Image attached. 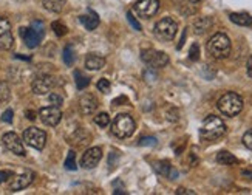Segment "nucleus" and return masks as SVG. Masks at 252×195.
Here are the masks:
<instances>
[{"label":"nucleus","instance_id":"nucleus-1","mask_svg":"<svg viewBox=\"0 0 252 195\" xmlns=\"http://www.w3.org/2000/svg\"><path fill=\"white\" fill-rule=\"evenodd\" d=\"M224 133H226V124L223 123L222 118H218L215 115H209L203 121L201 129H199V135L206 141L220 139Z\"/></svg>","mask_w":252,"mask_h":195},{"label":"nucleus","instance_id":"nucleus-2","mask_svg":"<svg viewBox=\"0 0 252 195\" xmlns=\"http://www.w3.org/2000/svg\"><path fill=\"white\" fill-rule=\"evenodd\" d=\"M217 107L224 116L232 118L243 110V99H241L240 95H237L234 92H229L220 98Z\"/></svg>","mask_w":252,"mask_h":195},{"label":"nucleus","instance_id":"nucleus-3","mask_svg":"<svg viewBox=\"0 0 252 195\" xmlns=\"http://www.w3.org/2000/svg\"><path fill=\"white\" fill-rule=\"evenodd\" d=\"M230 40L223 32H217L207 42V51L215 59H224L230 54Z\"/></svg>","mask_w":252,"mask_h":195},{"label":"nucleus","instance_id":"nucleus-4","mask_svg":"<svg viewBox=\"0 0 252 195\" xmlns=\"http://www.w3.org/2000/svg\"><path fill=\"white\" fill-rule=\"evenodd\" d=\"M19 34L22 36L25 45L28 48H36V47H39V43L45 36V25L42 24L40 20H34L29 28H25V27L20 28Z\"/></svg>","mask_w":252,"mask_h":195},{"label":"nucleus","instance_id":"nucleus-5","mask_svg":"<svg viewBox=\"0 0 252 195\" xmlns=\"http://www.w3.org/2000/svg\"><path fill=\"white\" fill-rule=\"evenodd\" d=\"M135 121L133 118L127 113H122V115H118L116 118L113 119V124H112V132L116 138H129L133 135L135 132Z\"/></svg>","mask_w":252,"mask_h":195},{"label":"nucleus","instance_id":"nucleus-6","mask_svg":"<svg viewBox=\"0 0 252 195\" xmlns=\"http://www.w3.org/2000/svg\"><path fill=\"white\" fill-rule=\"evenodd\" d=\"M176 31H178V25H176V22L170 17H164L155 25L156 37L161 39V40H166V42L172 40L176 36Z\"/></svg>","mask_w":252,"mask_h":195},{"label":"nucleus","instance_id":"nucleus-7","mask_svg":"<svg viewBox=\"0 0 252 195\" xmlns=\"http://www.w3.org/2000/svg\"><path fill=\"white\" fill-rule=\"evenodd\" d=\"M24 141L33 149L42 150L47 143V133L37 127H28L24 132Z\"/></svg>","mask_w":252,"mask_h":195},{"label":"nucleus","instance_id":"nucleus-8","mask_svg":"<svg viewBox=\"0 0 252 195\" xmlns=\"http://www.w3.org/2000/svg\"><path fill=\"white\" fill-rule=\"evenodd\" d=\"M141 59L149 65L150 68H163L169 64V56L163 51L156 50H144L141 53Z\"/></svg>","mask_w":252,"mask_h":195},{"label":"nucleus","instance_id":"nucleus-9","mask_svg":"<svg viewBox=\"0 0 252 195\" xmlns=\"http://www.w3.org/2000/svg\"><path fill=\"white\" fill-rule=\"evenodd\" d=\"M14 37L11 32V24L6 17H0V50H11Z\"/></svg>","mask_w":252,"mask_h":195},{"label":"nucleus","instance_id":"nucleus-10","mask_svg":"<svg viewBox=\"0 0 252 195\" xmlns=\"http://www.w3.org/2000/svg\"><path fill=\"white\" fill-rule=\"evenodd\" d=\"M160 9V0H140L135 3V11L140 17L150 19L153 17Z\"/></svg>","mask_w":252,"mask_h":195},{"label":"nucleus","instance_id":"nucleus-11","mask_svg":"<svg viewBox=\"0 0 252 195\" xmlns=\"http://www.w3.org/2000/svg\"><path fill=\"white\" fill-rule=\"evenodd\" d=\"M2 143L5 146V149H8L9 152H13L14 155H19V157H25V147L22 144V141L20 138L14 133V132H8L3 135L2 138Z\"/></svg>","mask_w":252,"mask_h":195},{"label":"nucleus","instance_id":"nucleus-12","mask_svg":"<svg viewBox=\"0 0 252 195\" xmlns=\"http://www.w3.org/2000/svg\"><path fill=\"white\" fill-rule=\"evenodd\" d=\"M39 116L42 119V123L55 127L60 123V118H62V112L59 110L57 105H50V107H44L40 108Z\"/></svg>","mask_w":252,"mask_h":195},{"label":"nucleus","instance_id":"nucleus-13","mask_svg":"<svg viewBox=\"0 0 252 195\" xmlns=\"http://www.w3.org/2000/svg\"><path fill=\"white\" fill-rule=\"evenodd\" d=\"M102 158V150L99 147H91L85 150V154L81 158V166L84 169H93L94 166L99 164V161Z\"/></svg>","mask_w":252,"mask_h":195},{"label":"nucleus","instance_id":"nucleus-14","mask_svg":"<svg viewBox=\"0 0 252 195\" xmlns=\"http://www.w3.org/2000/svg\"><path fill=\"white\" fill-rule=\"evenodd\" d=\"M53 85H55V81L50 74H40L33 81V85L31 87H33V92L36 95H45L53 89Z\"/></svg>","mask_w":252,"mask_h":195},{"label":"nucleus","instance_id":"nucleus-15","mask_svg":"<svg viewBox=\"0 0 252 195\" xmlns=\"http://www.w3.org/2000/svg\"><path fill=\"white\" fill-rule=\"evenodd\" d=\"M33 178H34V173L33 172H25L22 175H16L13 177L11 183H9V191H22L25 188H28L31 183H33Z\"/></svg>","mask_w":252,"mask_h":195},{"label":"nucleus","instance_id":"nucleus-16","mask_svg":"<svg viewBox=\"0 0 252 195\" xmlns=\"http://www.w3.org/2000/svg\"><path fill=\"white\" fill-rule=\"evenodd\" d=\"M79 107H81V112L84 115H91L94 113V110L98 108V99L94 98L93 95L87 93V95H84L81 98V101H79Z\"/></svg>","mask_w":252,"mask_h":195},{"label":"nucleus","instance_id":"nucleus-17","mask_svg":"<svg viewBox=\"0 0 252 195\" xmlns=\"http://www.w3.org/2000/svg\"><path fill=\"white\" fill-rule=\"evenodd\" d=\"M79 20H81V24L85 27V30H88V31H93L94 28L99 25V17H98V14L94 13L93 9H88V13L81 16Z\"/></svg>","mask_w":252,"mask_h":195},{"label":"nucleus","instance_id":"nucleus-18","mask_svg":"<svg viewBox=\"0 0 252 195\" xmlns=\"http://www.w3.org/2000/svg\"><path fill=\"white\" fill-rule=\"evenodd\" d=\"M104 65H106V59H104L102 56H99V54L90 53L85 58V67L88 70H101Z\"/></svg>","mask_w":252,"mask_h":195},{"label":"nucleus","instance_id":"nucleus-19","mask_svg":"<svg viewBox=\"0 0 252 195\" xmlns=\"http://www.w3.org/2000/svg\"><path fill=\"white\" fill-rule=\"evenodd\" d=\"M155 170L158 172V173H161V175H164V177H170L172 180L176 177V172L172 169V166L167 161H158V162H155Z\"/></svg>","mask_w":252,"mask_h":195},{"label":"nucleus","instance_id":"nucleus-20","mask_svg":"<svg viewBox=\"0 0 252 195\" xmlns=\"http://www.w3.org/2000/svg\"><path fill=\"white\" fill-rule=\"evenodd\" d=\"M229 17L234 24L240 27H252V16H249L248 13H232Z\"/></svg>","mask_w":252,"mask_h":195},{"label":"nucleus","instance_id":"nucleus-21","mask_svg":"<svg viewBox=\"0 0 252 195\" xmlns=\"http://www.w3.org/2000/svg\"><path fill=\"white\" fill-rule=\"evenodd\" d=\"M211 25H212L211 17H199L194 22V30L196 34H203V32H206L209 28H211Z\"/></svg>","mask_w":252,"mask_h":195},{"label":"nucleus","instance_id":"nucleus-22","mask_svg":"<svg viewBox=\"0 0 252 195\" xmlns=\"http://www.w3.org/2000/svg\"><path fill=\"white\" fill-rule=\"evenodd\" d=\"M42 5L51 13H60L65 5V0H42Z\"/></svg>","mask_w":252,"mask_h":195},{"label":"nucleus","instance_id":"nucleus-23","mask_svg":"<svg viewBox=\"0 0 252 195\" xmlns=\"http://www.w3.org/2000/svg\"><path fill=\"white\" fill-rule=\"evenodd\" d=\"M217 161L220 162V164H224V166H230V164H235L237 162V158L230 154V152H220V154L217 155Z\"/></svg>","mask_w":252,"mask_h":195},{"label":"nucleus","instance_id":"nucleus-24","mask_svg":"<svg viewBox=\"0 0 252 195\" xmlns=\"http://www.w3.org/2000/svg\"><path fill=\"white\" fill-rule=\"evenodd\" d=\"M9 96H11V92H9V85L3 81H0V104H5L9 101Z\"/></svg>","mask_w":252,"mask_h":195},{"label":"nucleus","instance_id":"nucleus-25","mask_svg":"<svg viewBox=\"0 0 252 195\" xmlns=\"http://www.w3.org/2000/svg\"><path fill=\"white\" fill-rule=\"evenodd\" d=\"M75 78H76V85H78L79 90L85 89V87L90 84V78H88V76L82 74L81 71H75Z\"/></svg>","mask_w":252,"mask_h":195},{"label":"nucleus","instance_id":"nucleus-26","mask_svg":"<svg viewBox=\"0 0 252 195\" xmlns=\"http://www.w3.org/2000/svg\"><path fill=\"white\" fill-rule=\"evenodd\" d=\"M75 50H73V47L71 45H67L65 47V50H64V62L67 64V65H73L75 64Z\"/></svg>","mask_w":252,"mask_h":195},{"label":"nucleus","instance_id":"nucleus-27","mask_svg":"<svg viewBox=\"0 0 252 195\" xmlns=\"http://www.w3.org/2000/svg\"><path fill=\"white\" fill-rule=\"evenodd\" d=\"M94 124L99 126V127H109L110 116L107 113H99L98 116H94Z\"/></svg>","mask_w":252,"mask_h":195},{"label":"nucleus","instance_id":"nucleus-28","mask_svg":"<svg viewBox=\"0 0 252 195\" xmlns=\"http://www.w3.org/2000/svg\"><path fill=\"white\" fill-rule=\"evenodd\" d=\"M65 167L68 170H76L78 169V166H76V154L73 150L68 152V157L65 160Z\"/></svg>","mask_w":252,"mask_h":195},{"label":"nucleus","instance_id":"nucleus-29","mask_svg":"<svg viewBox=\"0 0 252 195\" xmlns=\"http://www.w3.org/2000/svg\"><path fill=\"white\" fill-rule=\"evenodd\" d=\"M51 28L55 30V32L57 36H65L67 34V27L62 24V22H53V24H51Z\"/></svg>","mask_w":252,"mask_h":195},{"label":"nucleus","instance_id":"nucleus-30","mask_svg":"<svg viewBox=\"0 0 252 195\" xmlns=\"http://www.w3.org/2000/svg\"><path fill=\"white\" fill-rule=\"evenodd\" d=\"M96 87H98V90L102 92V93L110 92V82L107 79H99L98 84H96Z\"/></svg>","mask_w":252,"mask_h":195},{"label":"nucleus","instance_id":"nucleus-31","mask_svg":"<svg viewBox=\"0 0 252 195\" xmlns=\"http://www.w3.org/2000/svg\"><path fill=\"white\" fill-rule=\"evenodd\" d=\"M156 138H153V136H145V138H141L140 139V143H138V146H156Z\"/></svg>","mask_w":252,"mask_h":195},{"label":"nucleus","instance_id":"nucleus-32","mask_svg":"<svg viewBox=\"0 0 252 195\" xmlns=\"http://www.w3.org/2000/svg\"><path fill=\"white\" fill-rule=\"evenodd\" d=\"M243 144H245L249 150H252V129H249L248 132L243 135Z\"/></svg>","mask_w":252,"mask_h":195},{"label":"nucleus","instance_id":"nucleus-33","mask_svg":"<svg viewBox=\"0 0 252 195\" xmlns=\"http://www.w3.org/2000/svg\"><path fill=\"white\" fill-rule=\"evenodd\" d=\"M62 101H64V99H62L60 95H57V93H51L50 95V102L53 104V105H57L59 107L62 104Z\"/></svg>","mask_w":252,"mask_h":195},{"label":"nucleus","instance_id":"nucleus-34","mask_svg":"<svg viewBox=\"0 0 252 195\" xmlns=\"http://www.w3.org/2000/svg\"><path fill=\"white\" fill-rule=\"evenodd\" d=\"M127 19H129V22H130V25H132V27H133L136 31H141V25H140V22L133 17V14H132V13H129V14H127Z\"/></svg>","mask_w":252,"mask_h":195},{"label":"nucleus","instance_id":"nucleus-35","mask_svg":"<svg viewBox=\"0 0 252 195\" xmlns=\"http://www.w3.org/2000/svg\"><path fill=\"white\" fill-rule=\"evenodd\" d=\"M13 177V172L11 170H0V183H5L8 178Z\"/></svg>","mask_w":252,"mask_h":195},{"label":"nucleus","instance_id":"nucleus-36","mask_svg":"<svg viewBox=\"0 0 252 195\" xmlns=\"http://www.w3.org/2000/svg\"><path fill=\"white\" fill-rule=\"evenodd\" d=\"M199 58V48H198V45L195 43V45H192V48H191V59L192 61H196Z\"/></svg>","mask_w":252,"mask_h":195},{"label":"nucleus","instance_id":"nucleus-37","mask_svg":"<svg viewBox=\"0 0 252 195\" xmlns=\"http://www.w3.org/2000/svg\"><path fill=\"white\" fill-rule=\"evenodd\" d=\"M2 121H5V123H11L13 121V110H11V108H8V110L3 113Z\"/></svg>","mask_w":252,"mask_h":195},{"label":"nucleus","instance_id":"nucleus-38","mask_svg":"<svg viewBox=\"0 0 252 195\" xmlns=\"http://www.w3.org/2000/svg\"><path fill=\"white\" fill-rule=\"evenodd\" d=\"M246 68H248V74L252 78V56L248 59V64H246Z\"/></svg>","mask_w":252,"mask_h":195},{"label":"nucleus","instance_id":"nucleus-39","mask_svg":"<svg viewBox=\"0 0 252 195\" xmlns=\"http://www.w3.org/2000/svg\"><path fill=\"white\" fill-rule=\"evenodd\" d=\"M25 115H27L28 119H31V121H34V119H36V113H34V112H31V110H28Z\"/></svg>","mask_w":252,"mask_h":195},{"label":"nucleus","instance_id":"nucleus-40","mask_svg":"<svg viewBox=\"0 0 252 195\" xmlns=\"http://www.w3.org/2000/svg\"><path fill=\"white\" fill-rule=\"evenodd\" d=\"M176 194H194L192 191H187V189H183V188H180L176 191Z\"/></svg>","mask_w":252,"mask_h":195},{"label":"nucleus","instance_id":"nucleus-41","mask_svg":"<svg viewBox=\"0 0 252 195\" xmlns=\"http://www.w3.org/2000/svg\"><path fill=\"white\" fill-rule=\"evenodd\" d=\"M189 2H192V3H195V2H199V0H189Z\"/></svg>","mask_w":252,"mask_h":195}]
</instances>
